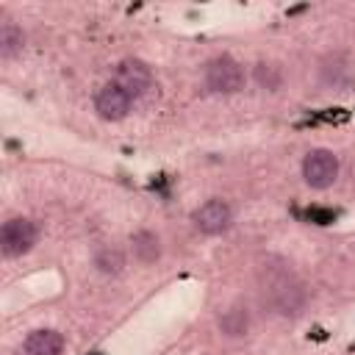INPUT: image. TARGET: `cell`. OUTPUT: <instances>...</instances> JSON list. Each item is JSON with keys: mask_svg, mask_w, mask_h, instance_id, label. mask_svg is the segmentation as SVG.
<instances>
[{"mask_svg": "<svg viewBox=\"0 0 355 355\" xmlns=\"http://www.w3.org/2000/svg\"><path fill=\"white\" fill-rule=\"evenodd\" d=\"M36 236H39V230H36V225L31 219L11 216L0 227V250H3L6 258H19V255H25V252L33 250Z\"/></svg>", "mask_w": 355, "mask_h": 355, "instance_id": "6da1fadb", "label": "cell"}, {"mask_svg": "<svg viewBox=\"0 0 355 355\" xmlns=\"http://www.w3.org/2000/svg\"><path fill=\"white\" fill-rule=\"evenodd\" d=\"M205 86L219 94H233L244 89V69L230 55H219L205 67Z\"/></svg>", "mask_w": 355, "mask_h": 355, "instance_id": "7a4b0ae2", "label": "cell"}, {"mask_svg": "<svg viewBox=\"0 0 355 355\" xmlns=\"http://www.w3.org/2000/svg\"><path fill=\"white\" fill-rule=\"evenodd\" d=\"M302 178L311 189H327L336 183L338 178V158L333 155V150L316 147L305 155L302 161Z\"/></svg>", "mask_w": 355, "mask_h": 355, "instance_id": "3957f363", "label": "cell"}, {"mask_svg": "<svg viewBox=\"0 0 355 355\" xmlns=\"http://www.w3.org/2000/svg\"><path fill=\"white\" fill-rule=\"evenodd\" d=\"M111 83H116L122 92H128L130 97H139V94H144L147 89H150V83H153V72H150V67L144 64V61H139V58H122L119 64H116V69H114V80Z\"/></svg>", "mask_w": 355, "mask_h": 355, "instance_id": "277c9868", "label": "cell"}, {"mask_svg": "<svg viewBox=\"0 0 355 355\" xmlns=\"http://www.w3.org/2000/svg\"><path fill=\"white\" fill-rule=\"evenodd\" d=\"M191 219H194L197 230H202V233H208V236H216V233H222V230L230 227L233 211H230V205H227L225 200H208V202H202V205L194 211Z\"/></svg>", "mask_w": 355, "mask_h": 355, "instance_id": "5b68a950", "label": "cell"}, {"mask_svg": "<svg viewBox=\"0 0 355 355\" xmlns=\"http://www.w3.org/2000/svg\"><path fill=\"white\" fill-rule=\"evenodd\" d=\"M130 103H133V97H130L128 92H122L116 83H105V86L97 92V97H94L97 114H100L103 119H108V122L125 119L128 111H130Z\"/></svg>", "mask_w": 355, "mask_h": 355, "instance_id": "8992f818", "label": "cell"}, {"mask_svg": "<svg viewBox=\"0 0 355 355\" xmlns=\"http://www.w3.org/2000/svg\"><path fill=\"white\" fill-rule=\"evenodd\" d=\"M61 352H64V338L55 330H33L22 344V355H61Z\"/></svg>", "mask_w": 355, "mask_h": 355, "instance_id": "52a82bcc", "label": "cell"}, {"mask_svg": "<svg viewBox=\"0 0 355 355\" xmlns=\"http://www.w3.org/2000/svg\"><path fill=\"white\" fill-rule=\"evenodd\" d=\"M25 47V36L14 22H3L0 25V58L11 61L14 55H19Z\"/></svg>", "mask_w": 355, "mask_h": 355, "instance_id": "ba28073f", "label": "cell"}, {"mask_svg": "<svg viewBox=\"0 0 355 355\" xmlns=\"http://www.w3.org/2000/svg\"><path fill=\"white\" fill-rule=\"evenodd\" d=\"M161 247H158V236L150 233V230H141L133 236V255L141 261V263H153L158 258Z\"/></svg>", "mask_w": 355, "mask_h": 355, "instance_id": "9c48e42d", "label": "cell"}, {"mask_svg": "<svg viewBox=\"0 0 355 355\" xmlns=\"http://www.w3.org/2000/svg\"><path fill=\"white\" fill-rule=\"evenodd\" d=\"M97 266H100V272H105V275H116V272L125 266V258H122V252H116V250H103V252L97 255Z\"/></svg>", "mask_w": 355, "mask_h": 355, "instance_id": "30bf717a", "label": "cell"}, {"mask_svg": "<svg viewBox=\"0 0 355 355\" xmlns=\"http://www.w3.org/2000/svg\"><path fill=\"white\" fill-rule=\"evenodd\" d=\"M244 327H247V316H241V313H233V311H230V313L222 319V330L230 333V336L244 333Z\"/></svg>", "mask_w": 355, "mask_h": 355, "instance_id": "8fae6325", "label": "cell"}]
</instances>
